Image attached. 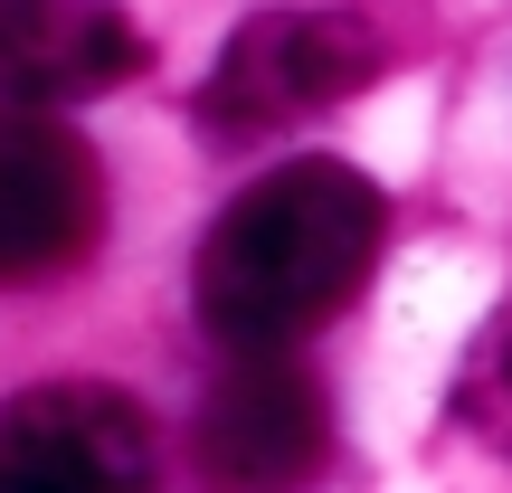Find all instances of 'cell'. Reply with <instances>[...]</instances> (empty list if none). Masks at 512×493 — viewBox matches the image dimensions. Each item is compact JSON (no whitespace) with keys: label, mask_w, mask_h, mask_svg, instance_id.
Returning <instances> with one entry per match:
<instances>
[{"label":"cell","mask_w":512,"mask_h":493,"mask_svg":"<svg viewBox=\"0 0 512 493\" xmlns=\"http://www.w3.org/2000/svg\"><path fill=\"white\" fill-rule=\"evenodd\" d=\"M380 247H389L380 181L332 152H304L219 209L200 266H190V294H200V323L219 351H294L332 313H351Z\"/></svg>","instance_id":"obj_1"},{"label":"cell","mask_w":512,"mask_h":493,"mask_svg":"<svg viewBox=\"0 0 512 493\" xmlns=\"http://www.w3.org/2000/svg\"><path fill=\"white\" fill-rule=\"evenodd\" d=\"M380 67H389L380 29L351 10H256L228 29L190 114L219 143H266V133H294L313 114L351 105L361 86H380Z\"/></svg>","instance_id":"obj_2"},{"label":"cell","mask_w":512,"mask_h":493,"mask_svg":"<svg viewBox=\"0 0 512 493\" xmlns=\"http://www.w3.org/2000/svg\"><path fill=\"white\" fill-rule=\"evenodd\" d=\"M162 465V427L105 380H48L0 408V484L10 493H133Z\"/></svg>","instance_id":"obj_3"},{"label":"cell","mask_w":512,"mask_h":493,"mask_svg":"<svg viewBox=\"0 0 512 493\" xmlns=\"http://www.w3.org/2000/svg\"><path fill=\"white\" fill-rule=\"evenodd\" d=\"M105 238V171L48 105L0 114V285L67 275Z\"/></svg>","instance_id":"obj_4"},{"label":"cell","mask_w":512,"mask_h":493,"mask_svg":"<svg viewBox=\"0 0 512 493\" xmlns=\"http://www.w3.org/2000/svg\"><path fill=\"white\" fill-rule=\"evenodd\" d=\"M190 446L209 484H304L332 465V408L285 351H228Z\"/></svg>","instance_id":"obj_5"},{"label":"cell","mask_w":512,"mask_h":493,"mask_svg":"<svg viewBox=\"0 0 512 493\" xmlns=\"http://www.w3.org/2000/svg\"><path fill=\"white\" fill-rule=\"evenodd\" d=\"M143 29L114 0H0V95L10 105H86L143 67Z\"/></svg>","instance_id":"obj_6"}]
</instances>
